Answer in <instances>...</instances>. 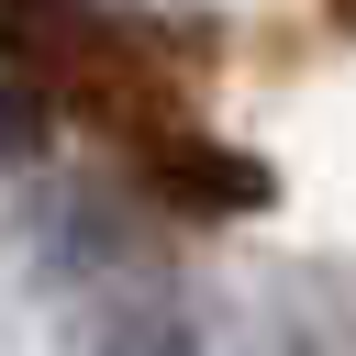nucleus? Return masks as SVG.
Returning <instances> with one entry per match:
<instances>
[{
	"label": "nucleus",
	"instance_id": "nucleus-1",
	"mask_svg": "<svg viewBox=\"0 0 356 356\" xmlns=\"http://www.w3.org/2000/svg\"><path fill=\"white\" fill-rule=\"evenodd\" d=\"M22 222H33V267L56 289H100V278L167 267V234H156L145 189H111V178H44Z\"/></svg>",
	"mask_w": 356,
	"mask_h": 356
},
{
	"label": "nucleus",
	"instance_id": "nucleus-2",
	"mask_svg": "<svg viewBox=\"0 0 356 356\" xmlns=\"http://www.w3.org/2000/svg\"><path fill=\"white\" fill-rule=\"evenodd\" d=\"M56 334H67V356H200V312H189L178 267L56 289Z\"/></svg>",
	"mask_w": 356,
	"mask_h": 356
},
{
	"label": "nucleus",
	"instance_id": "nucleus-3",
	"mask_svg": "<svg viewBox=\"0 0 356 356\" xmlns=\"http://www.w3.org/2000/svg\"><path fill=\"white\" fill-rule=\"evenodd\" d=\"M134 189L167 200V211H267V167L189 134V122H145L134 134Z\"/></svg>",
	"mask_w": 356,
	"mask_h": 356
},
{
	"label": "nucleus",
	"instance_id": "nucleus-4",
	"mask_svg": "<svg viewBox=\"0 0 356 356\" xmlns=\"http://www.w3.org/2000/svg\"><path fill=\"white\" fill-rule=\"evenodd\" d=\"M234 356H323V345H312V334H289V323H256Z\"/></svg>",
	"mask_w": 356,
	"mask_h": 356
}]
</instances>
